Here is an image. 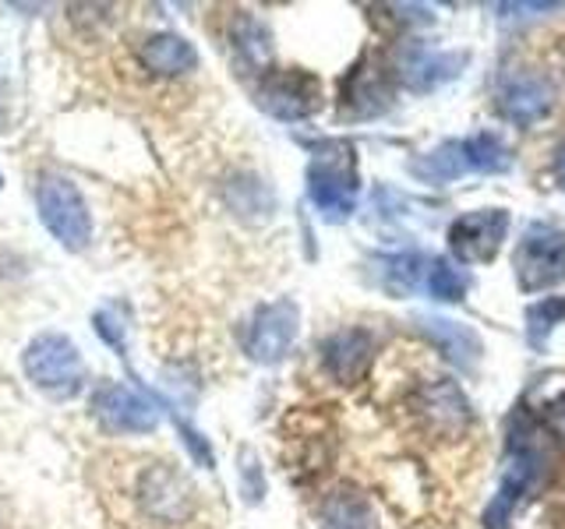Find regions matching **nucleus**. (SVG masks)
Wrapping results in <instances>:
<instances>
[{"instance_id": "obj_28", "label": "nucleus", "mask_w": 565, "mask_h": 529, "mask_svg": "<svg viewBox=\"0 0 565 529\" xmlns=\"http://www.w3.org/2000/svg\"><path fill=\"white\" fill-rule=\"evenodd\" d=\"M552 170H555V181H558V187L565 191V141L555 149V159H552Z\"/></svg>"}, {"instance_id": "obj_2", "label": "nucleus", "mask_w": 565, "mask_h": 529, "mask_svg": "<svg viewBox=\"0 0 565 529\" xmlns=\"http://www.w3.org/2000/svg\"><path fill=\"white\" fill-rule=\"evenodd\" d=\"M361 173L350 141H326L308 163V198L326 223H347L358 208Z\"/></svg>"}, {"instance_id": "obj_18", "label": "nucleus", "mask_w": 565, "mask_h": 529, "mask_svg": "<svg viewBox=\"0 0 565 529\" xmlns=\"http://www.w3.org/2000/svg\"><path fill=\"white\" fill-rule=\"evenodd\" d=\"M230 46H234V57L247 71H262L273 61V32L262 18L241 11L234 22H230Z\"/></svg>"}, {"instance_id": "obj_8", "label": "nucleus", "mask_w": 565, "mask_h": 529, "mask_svg": "<svg viewBox=\"0 0 565 529\" xmlns=\"http://www.w3.org/2000/svg\"><path fill=\"white\" fill-rule=\"evenodd\" d=\"M494 110L516 128H534L555 110V85L541 71H509L494 88Z\"/></svg>"}, {"instance_id": "obj_13", "label": "nucleus", "mask_w": 565, "mask_h": 529, "mask_svg": "<svg viewBox=\"0 0 565 529\" xmlns=\"http://www.w3.org/2000/svg\"><path fill=\"white\" fill-rule=\"evenodd\" d=\"M375 357V335L367 328H340L322 343V364L340 385H353Z\"/></svg>"}, {"instance_id": "obj_26", "label": "nucleus", "mask_w": 565, "mask_h": 529, "mask_svg": "<svg viewBox=\"0 0 565 529\" xmlns=\"http://www.w3.org/2000/svg\"><path fill=\"white\" fill-rule=\"evenodd\" d=\"M237 476H241V494L247 505H258L265 498V469L255 449L237 452Z\"/></svg>"}, {"instance_id": "obj_7", "label": "nucleus", "mask_w": 565, "mask_h": 529, "mask_svg": "<svg viewBox=\"0 0 565 529\" xmlns=\"http://www.w3.org/2000/svg\"><path fill=\"white\" fill-rule=\"evenodd\" d=\"M297 332H300V307L290 296H279L273 304H262L255 311L244 335V353L255 364L273 367L279 360H287V353L297 343Z\"/></svg>"}, {"instance_id": "obj_17", "label": "nucleus", "mask_w": 565, "mask_h": 529, "mask_svg": "<svg viewBox=\"0 0 565 529\" xmlns=\"http://www.w3.org/2000/svg\"><path fill=\"white\" fill-rule=\"evenodd\" d=\"M141 64L159 78H177L199 67V50L177 32H156L141 43Z\"/></svg>"}, {"instance_id": "obj_5", "label": "nucleus", "mask_w": 565, "mask_h": 529, "mask_svg": "<svg viewBox=\"0 0 565 529\" xmlns=\"http://www.w3.org/2000/svg\"><path fill=\"white\" fill-rule=\"evenodd\" d=\"M35 208H40V219L53 240L67 251H85L93 240V212L67 176H43L35 187Z\"/></svg>"}, {"instance_id": "obj_27", "label": "nucleus", "mask_w": 565, "mask_h": 529, "mask_svg": "<svg viewBox=\"0 0 565 529\" xmlns=\"http://www.w3.org/2000/svg\"><path fill=\"white\" fill-rule=\"evenodd\" d=\"M494 11H502V18H534L537 11L541 14L558 11V4H502V8H494Z\"/></svg>"}, {"instance_id": "obj_6", "label": "nucleus", "mask_w": 565, "mask_h": 529, "mask_svg": "<svg viewBox=\"0 0 565 529\" xmlns=\"http://www.w3.org/2000/svg\"><path fill=\"white\" fill-rule=\"evenodd\" d=\"M509 208H473L449 223V255L459 264H491L509 237Z\"/></svg>"}, {"instance_id": "obj_20", "label": "nucleus", "mask_w": 565, "mask_h": 529, "mask_svg": "<svg viewBox=\"0 0 565 529\" xmlns=\"http://www.w3.org/2000/svg\"><path fill=\"white\" fill-rule=\"evenodd\" d=\"M428 264L431 258H424L417 251H403V255H385L375 261V276H379V287L388 296H414L417 290H424V279H428Z\"/></svg>"}, {"instance_id": "obj_1", "label": "nucleus", "mask_w": 565, "mask_h": 529, "mask_svg": "<svg viewBox=\"0 0 565 529\" xmlns=\"http://www.w3.org/2000/svg\"><path fill=\"white\" fill-rule=\"evenodd\" d=\"M552 463H555L552 434H547V428L534 413L520 406L509 417L505 428V463L499 476V490H494V498L488 501L481 516L484 529H509L516 508L544 487Z\"/></svg>"}, {"instance_id": "obj_15", "label": "nucleus", "mask_w": 565, "mask_h": 529, "mask_svg": "<svg viewBox=\"0 0 565 529\" xmlns=\"http://www.w3.org/2000/svg\"><path fill=\"white\" fill-rule=\"evenodd\" d=\"M417 406H420V413L431 420V428L441 431V434H459L473 420L463 388H459L456 381H449V378L424 385L420 396H417Z\"/></svg>"}, {"instance_id": "obj_24", "label": "nucleus", "mask_w": 565, "mask_h": 529, "mask_svg": "<svg viewBox=\"0 0 565 529\" xmlns=\"http://www.w3.org/2000/svg\"><path fill=\"white\" fill-rule=\"evenodd\" d=\"M565 322V293L558 296H544L537 304H530L523 311V332H526V343L534 346L537 353L547 349V335H552L558 325Z\"/></svg>"}, {"instance_id": "obj_14", "label": "nucleus", "mask_w": 565, "mask_h": 529, "mask_svg": "<svg viewBox=\"0 0 565 529\" xmlns=\"http://www.w3.org/2000/svg\"><path fill=\"white\" fill-rule=\"evenodd\" d=\"M138 494H141V505H146V511L159 522H181L191 511V487L163 463H156L152 469H146Z\"/></svg>"}, {"instance_id": "obj_21", "label": "nucleus", "mask_w": 565, "mask_h": 529, "mask_svg": "<svg viewBox=\"0 0 565 529\" xmlns=\"http://www.w3.org/2000/svg\"><path fill=\"white\" fill-rule=\"evenodd\" d=\"M343 102H350V117H379L388 110V88L382 82L379 71H367L364 64L353 71L347 88H343Z\"/></svg>"}, {"instance_id": "obj_10", "label": "nucleus", "mask_w": 565, "mask_h": 529, "mask_svg": "<svg viewBox=\"0 0 565 529\" xmlns=\"http://www.w3.org/2000/svg\"><path fill=\"white\" fill-rule=\"evenodd\" d=\"M467 64H470V50H431V46L411 43L399 53L396 75H399L403 88L424 96V93H435V88L456 82L463 75Z\"/></svg>"}, {"instance_id": "obj_12", "label": "nucleus", "mask_w": 565, "mask_h": 529, "mask_svg": "<svg viewBox=\"0 0 565 529\" xmlns=\"http://www.w3.org/2000/svg\"><path fill=\"white\" fill-rule=\"evenodd\" d=\"M414 328L446 353V360L459 370H477V364L484 357L481 335L463 322H452V317H441V314H417Z\"/></svg>"}, {"instance_id": "obj_9", "label": "nucleus", "mask_w": 565, "mask_h": 529, "mask_svg": "<svg viewBox=\"0 0 565 529\" xmlns=\"http://www.w3.org/2000/svg\"><path fill=\"white\" fill-rule=\"evenodd\" d=\"M255 99L276 120H308L322 106V82L308 71H265Z\"/></svg>"}, {"instance_id": "obj_4", "label": "nucleus", "mask_w": 565, "mask_h": 529, "mask_svg": "<svg viewBox=\"0 0 565 529\" xmlns=\"http://www.w3.org/2000/svg\"><path fill=\"white\" fill-rule=\"evenodd\" d=\"M512 276L523 293H544L565 282V229L552 223H526L512 251Z\"/></svg>"}, {"instance_id": "obj_11", "label": "nucleus", "mask_w": 565, "mask_h": 529, "mask_svg": "<svg viewBox=\"0 0 565 529\" xmlns=\"http://www.w3.org/2000/svg\"><path fill=\"white\" fill-rule=\"evenodd\" d=\"M93 417L114 434H149L159 428V413L152 406L117 381H103L93 392Z\"/></svg>"}, {"instance_id": "obj_22", "label": "nucleus", "mask_w": 565, "mask_h": 529, "mask_svg": "<svg viewBox=\"0 0 565 529\" xmlns=\"http://www.w3.org/2000/svg\"><path fill=\"white\" fill-rule=\"evenodd\" d=\"M463 149H467V166L473 173H509L512 166V152L494 131H477L463 138Z\"/></svg>"}, {"instance_id": "obj_16", "label": "nucleus", "mask_w": 565, "mask_h": 529, "mask_svg": "<svg viewBox=\"0 0 565 529\" xmlns=\"http://www.w3.org/2000/svg\"><path fill=\"white\" fill-rule=\"evenodd\" d=\"M318 526L322 529H382L379 511L361 490L353 487H335L318 501Z\"/></svg>"}, {"instance_id": "obj_25", "label": "nucleus", "mask_w": 565, "mask_h": 529, "mask_svg": "<svg viewBox=\"0 0 565 529\" xmlns=\"http://www.w3.org/2000/svg\"><path fill=\"white\" fill-rule=\"evenodd\" d=\"M424 290H428L431 300H438V304H459L470 290V276H467V269H459V264L449 258H431Z\"/></svg>"}, {"instance_id": "obj_23", "label": "nucleus", "mask_w": 565, "mask_h": 529, "mask_svg": "<svg viewBox=\"0 0 565 529\" xmlns=\"http://www.w3.org/2000/svg\"><path fill=\"white\" fill-rule=\"evenodd\" d=\"M230 205H234V212L244 219H269L276 212V194L265 181L247 173L230 184Z\"/></svg>"}, {"instance_id": "obj_19", "label": "nucleus", "mask_w": 565, "mask_h": 529, "mask_svg": "<svg viewBox=\"0 0 565 529\" xmlns=\"http://www.w3.org/2000/svg\"><path fill=\"white\" fill-rule=\"evenodd\" d=\"M406 173H411L414 181L431 184V187L459 181L463 173H470L463 141H441V145H435L431 152L411 159V163H406Z\"/></svg>"}, {"instance_id": "obj_3", "label": "nucleus", "mask_w": 565, "mask_h": 529, "mask_svg": "<svg viewBox=\"0 0 565 529\" xmlns=\"http://www.w3.org/2000/svg\"><path fill=\"white\" fill-rule=\"evenodd\" d=\"M25 378L53 399H75L85 388V364L78 346L57 332H43L22 353Z\"/></svg>"}]
</instances>
